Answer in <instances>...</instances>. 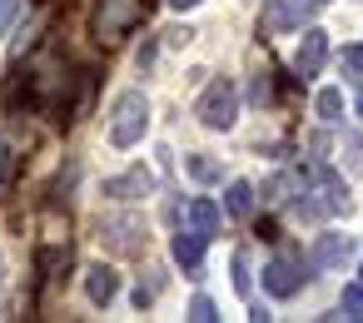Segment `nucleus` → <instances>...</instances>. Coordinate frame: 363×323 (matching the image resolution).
Instances as JSON below:
<instances>
[{
  "mask_svg": "<svg viewBox=\"0 0 363 323\" xmlns=\"http://www.w3.org/2000/svg\"><path fill=\"white\" fill-rule=\"evenodd\" d=\"M145 115H150V105H145V95H120L115 100V125H110V140L115 144H135L140 140V130H145Z\"/></svg>",
  "mask_w": 363,
  "mask_h": 323,
  "instance_id": "f257e3e1",
  "label": "nucleus"
},
{
  "mask_svg": "<svg viewBox=\"0 0 363 323\" xmlns=\"http://www.w3.org/2000/svg\"><path fill=\"white\" fill-rule=\"evenodd\" d=\"M174 6H199V0H174Z\"/></svg>",
  "mask_w": 363,
  "mask_h": 323,
  "instance_id": "6e6552de",
  "label": "nucleus"
},
{
  "mask_svg": "<svg viewBox=\"0 0 363 323\" xmlns=\"http://www.w3.org/2000/svg\"><path fill=\"white\" fill-rule=\"evenodd\" d=\"M11 11H16V0H0V26L11 21Z\"/></svg>",
  "mask_w": 363,
  "mask_h": 323,
  "instance_id": "423d86ee",
  "label": "nucleus"
},
{
  "mask_svg": "<svg viewBox=\"0 0 363 323\" xmlns=\"http://www.w3.org/2000/svg\"><path fill=\"white\" fill-rule=\"evenodd\" d=\"M199 115H204L209 130H229V125H234V85H214Z\"/></svg>",
  "mask_w": 363,
  "mask_h": 323,
  "instance_id": "f03ea898",
  "label": "nucleus"
},
{
  "mask_svg": "<svg viewBox=\"0 0 363 323\" xmlns=\"http://www.w3.org/2000/svg\"><path fill=\"white\" fill-rule=\"evenodd\" d=\"M174 259H179V264H194V259H199V244H194V239H174Z\"/></svg>",
  "mask_w": 363,
  "mask_h": 323,
  "instance_id": "20e7f679",
  "label": "nucleus"
},
{
  "mask_svg": "<svg viewBox=\"0 0 363 323\" xmlns=\"http://www.w3.org/2000/svg\"><path fill=\"white\" fill-rule=\"evenodd\" d=\"M0 179H6V144H0Z\"/></svg>",
  "mask_w": 363,
  "mask_h": 323,
  "instance_id": "0eeeda50",
  "label": "nucleus"
},
{
  "mask_svg": "<svg viewBox=\"0 0 363 323\" xmlns=\"http://www.w3.org/2000/svg\"><path fill=\"white\" fill-rule=\"evenodd\" d=\"M229 209H234V214H244V209H249V189H244V184H234V194H229Z\"/></svg>",
  "mask_w": 363,
  "mask_h": 323,
  "instance_id": "39448f33",
  "label": "nucleus"
},
{
  "mask_svg": "<svg viewBox=\"0 0 363 323\" xmlns=\"http://www.w3.org/2000/svg\"><path fill=\"white\" fill-rule=\"evenodd\" d=\"M115 288H120V283H115V273H110L105 264H100V268H90V298H95V303H110V298H115Z\"/></svg>",
  "mask_w": 363,
  "mask_h": 323,
  "instance_id": "7ed1b4c3",
  "label": "nucleus"
}]
</instances>
